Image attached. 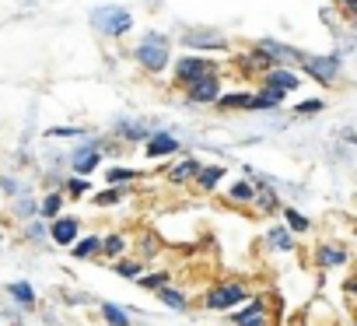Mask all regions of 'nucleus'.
I'll use <instances>...</instances> for the list:
<instances>
[{"mask_svg":"<svg viewBox=\"0 0 357 326\" xmlns=\"http://www.w3.org/2000/svg\"><path fill=\"white\" fill-rule=\"evenodd\" d=\"M133 60H137V67H140L144 74H151V77L165 74V71L172 67V39H168L161 29H147V32L137 39V46H133Z\"/></svg>","mask_w":357,"mask_h":326,"instance_id":"obj_1","label":"nucleus"},{"mask_svg":"<svg viewBox=\"0 0 357 326\" xmlns=\"http://www.w3.org/2000/svg\"><path fill=\"white\" fill-rule=\"evenodd\" d=\"M88 25H91L98 36H105V39H123V36H130V32L137 29V18H133V11L123 8V4H98V8H91Z\"/></svg>","mask_w":357,"mask_h":326,"instance_id":"obj_2","label":"nucleus"},{"mask_svg":"<svg viewBox=\"0 0 357 326\" xmlns=\"http://www.w3.org/2000/svg\"><path fill=\"white\" fill-rule=\"evenodd\" d=\"M340 71H343V53H305L298 60V74L312 77L322 88H333Z\"/></svg>","mask_w":357,"mask_h":326,"instance_id":"obj_3","label":"nucleus"},{"mask_svg":"<svg viewBox=\"0 0 357 326\" xmlns=\"http://www.w3.org/2000/svg\"><path fill=\"white\" fill-rule=\"evenodd\" d=\"M218 71H221L218 60H207V57H200V53H186V57H178V60L172 64V84L186 91L193 81H200V77H207V74H218Z\"/></svg>","mask_w":357,"mask_h":326,"instance_id":"obj_4","label":"nucleus"},{"mask_svg":"<svg viewBox=\"0 0 357 326\" xmlns=\"http://www.w3.org/2000/svg\"><path fill=\"white\" fill-rule=\"evenodd\" d=\"M242 302H249V284H242V281H218L207 291L204 309H211V312H231Z\"/></svg>","mask_w":357,"mask_h":326,"instance_id":"obj_5","label":"nucleus"},{"mask_svg":"<svg viewBox=\"0 0 357 326\" xmlns=\"http://www.w3.org/2000/svg\"><path fill=\"white\" fill-rule=\"evenodd\" d=\"M102 137H88V140H81L70 154H67V165L74 169V176H91V172H98V165H102Z\"/></svg>","mask_w":357,"mask_h":326,"instance_id":"obj_6","label":"nucleus"},{"mask_svg":"<svg viewBox=\"0 0 357 326\" xmlns=\"http://www.w3.org/2000/svg\"><path fill=\"white\" fill-rule=\"evenodd\" d=\"M178 43H183L190 53H225L228 50V39L218 29H186L183 36H178Z\"/></svg>","mask_w":357,"mask_h":326,"instance_id":"obj_7","label":"nucleus"},{"mask_svg":"<svg viewBox=\"0 0 357 326\" xmlns=\"http://www.w3.org/2000/svg\"><path fill=\"white\" fill-rule=\"evenodd\" d=\"M221 95H225V77H221V71H218V74H207V77H200V81H193V84L186 88V102H190V105H214Z\"/></svg>","mask_w":357,"mask_h":326,"instance_id":"obj_8","label":"nucleus"},{"mask_svg":"<svg viewBox=\"0 0 357 326\" xmlns=\"http://www.w3.org/2000/svg\"><path fill=\"white\" fill-rule=\"evenodd\" d=\"M228 319H231L235 326H270V302H266V295L249 298L245 309H231Z\"/></svg>","mask_w":357,"mask_h":326,"instance_id":"obj_9","label":"nucleus"},{"mask_svg":"<svg viewBox=\"0 0 357 326\" xmlns=\"http://www.w3.org/2000/svg\"><path fill=\"white\" fill-rule=\"evenodd\" d=\"M77 239H81V218H74V214H56V218L50 221V242H53V246L70 249Z\"/></svg>","mask_w":357,"mask_h":326,"instance_id":"obj_10","label":"nucleus"},{"mask_svg":"<svg viewBox=\"0 0 357 326\" xmlns=\"http://www.w3.org/2000/svg\"><path fill=\"white\" fill-rule=\"evenodd\" d=\"M259 84H266V88H277V91L291 95V91H298V88H301V74H298V67H270V71L259 77Z\"/></svg>","mask_w":357,"mask_h":326,"instance_id":"obj_11","label":"nucleus"},{"mask_svg":"<svg viewBox=\"0 0 357 326\" xmlns=\"http://www.w3.org/2000/svg\"><path fill=\"white\" fill-rule=\"evenodd\" d=\"M178 147H183V140H178L172 130H154V133L144 140V154H147V158H172Z\"/></svg>","mask_w":357,"mask_h":326,"instance_id":"obj_12","label":"nucleus"},{"mask_svg":"<svg viewBox=\"0 0 357 326\" xmlns=\"http://www.w3.org/2000/svg\"><path fill=\"white\" fill-rule=\"evenodd\" d=\"M119 140H130V144H137V140H147L151 133H154V126L151 123H144V119H133V116H119V119H112V126H109Z\"/></svg>","mask_w":357,"mask_h":326,"instance_id":"obj_13","label":"nucleus"},{"mask_svg":"<svg viewBox=\"0 0 357 326\" xmlns=\"http://www.w3.org/2000/svg\"><path fill=\"white\" fill-rule=\"evenodd\" d=\"M238 67H242V74H259V77H263V74H266L270 67H277V64H273V57L256 43V46H249V50L238 57Z\"/></svg>","mask_w":357,"mask_h":326,"instance_id":"obj_14","label":"nucleus"},{"mask_svg":"<svg viewBox=\"0 0 357 326\" xmlns=\"http://www.w3.org/2000/svg\"><path fill=\"white\" fill-rule=\"evenodd\" d=\"M200 165H204V161H200L197 154L178 158L175 165L168 169V183H172V186H186V183H193V179H197V172H200Z\"/></svg>","mask_w":357,"mask_h":326,"instance_id":"obj_15","label":"nucleus"},{"mask_svg":"<svg viewBox=\"0 0 357 326\" xmlns=\"http://www.w3.org/2000/svg\"><path fill=\"white\" fill-rule=\"evenodd\" d=\"M259 46L273 57V64H277V67H298V60L305 57V50H294V46L277 43V39H259Z\"/></svg>","mask_w":357,"mask_h":326,"instance_id":"obj_16","label":"nucleus"},{"mask_svg":"<svg viewBox=\"0 0 357 326\" xmlns=\"http://www.w3.org/2000/svg\"><path fill=\"white\" fill-rule=\"evenodd\" d=\"M214 105L221 112H252L256 109V91H225Z\"/></svg>","mask_w":357,"mask_h":326,"instance_id":"obj_17","label":"nucleus"},{"mask_svg":"<svg viewBox=\"0 0 357 326\" xmlns=\"http://www.w3.org/2000/svg\"><path fill=\"white\" fill-rule=\"evenodd\" d=\"M350 260V253L340 246V242H322L319 249H315V263L322 267V270H333V267H343Z\"/></svg>","mask_w":357,"mask_h":326,"instance_id":"obj_18","label":"nucleus"},{"mask_svg":"<svg viewBox=\"0 0 357 326\" xmlns=\"http://www.w3.org/2000/svg\"><path fill=\"white\" fill-rule=\"evenodd\" d=\"M225 176H228V169L221 165V161H214V165H200V172H197V190H204V193H214L221 183H225Z\"/></svg>","mask_w":357,"mask_h":326,"instance_id":"obj_19","label":"nucleus"},{"mask_svg":"<svg viewBox=\"0 0 357 326\" xmlns=\"http://www.w3.org/2000/svg\"><path fill=\"white\" fill-rule=\"evenodd\" d=\"M284 98H287L284 91L259 84V88H256V109H252V112H277V109L284 105Z\"/></svg>","mask_w":357,"mask_h":326,"instance_id":"obj_20","label":"nucleus"},{"mask_svg":"<svg viewBox=\"0 0 357 326\" xmlns=\"http://www.w3.org/2000/svg\"><path fill=\"white\" fill-rule=\"evenodd\" d=\"M158 298H161V305L172 309V312H190V295L178 291L175 284H165V288L158 291Z\"/></svg>","mask_w":357,"mask_h":326,"instance_id":"obj_21","label":"nucleus"},{"mask_svg":"<svg viewBox=\"0 0 357 326\" xmlns=\"http://www.w3.org/2000/svg\"><path fill=\"white\" fill-rule=\"evenodd\" d=\"M144 172L140 169H130V165H109L105 169V186H133Z\"/></svg>","mask_w":357,"mask_h":326,"instance_id":"obj_22","label":"nucleus"},{"mask_svg":"<svg viewBox=\"0 0 357 326\" xmlns=\"http://www.w3.org/2000/svg\"><path fill=\"white\" fill-rule=\"evenodd\" d=\"M228 200L238 204V207H252V200H256V183H252V179L231 183V186H228Z\"/></svg>","mask_w":357,"mask_h":326,"instance_id":"obj_23","label":"nucleus"},{"mask_svg":"<svg viewBox=\"0 0 357 326\" xmlns=\"http://www.w3.org/2000/svg\"><path fill=\"white\" fill-rule=\"evenodd\" d=\"M102 253V235H81L74 246H70V256L74 260H95Z\"/></svg>","mask_w":357,"mask_h":326,"instance_id":"obj_24","label":"nucleus"},{"mask_svg":"<svg viewBox=\"0 0 357 326\" xmlns=\"http://www.w3.org/2000/svg\"><path fill=\"white\" fill-rule=\"evenodd\" d=\"M8 295L18 302V309H36V302H39V295H36V288L29 281H11L8 284Z\"/></svg>","mask_w":357,"mask_h":326,"instance_id":"obj_25","label":"nucleus"},{"mask_svg":"<svg viewBox=\"0 0 357 326\" xmlns=\"http://www.w3.org/2000/svg\"><path fill=\"white\" fill-rule=\"evenodd\" d=\"M63 200H67V193H63V190H50V193L39 200V218L53 221L56 214H63Z\"/></svg>","mask_w":357,"mask_h":326,"instance_id":"obj_26","label":"nucleus"},{"mask_svg":"<svg viewBox=\"0 0 357 326\" xmlns=\"http://www.w3.org/2000/svg\"><path fill=\"white\" fill-rule=\"evenodd\" d=\"M266 242H270L273 249H280V253H294V235H291V228H287V225H270Z\"/></svg>","mask_w":357,"mask_h":326,"instance_id":"obj_27","label":"nucleus"},{"mask_svg":"<svg viewBox=\"0 0 357 326\" xmlns=\"http://www.w3.org/2000/svg\"><path fill=\"white\" fill-rule=\"evenodd\" d=\"M126 197H130V186H105L102 193L91 197V204H95V207H116V204H123Z\"/></svg>","mask_w":357,"mask_h":326,"instance_id":"obj_28","label":"nucleus"},{"mask_svg":"<svg viewBox=\"0 0 357 326\" xmlns=\"http://www.w3.org/2000/svg\"><path fill=\"white\" fill-rule=\"evenodd\" d=\"M102 319H105V326H133L130 312L123 305H116V302H102Z\"/></svg>","mask_w":357,"mask_h":326,"instance_id":"obj_29","label":"nucleus"},{"mask_svg":"<svg viewBox=\"0 0 357 326\" xmlns=\"http://www.w3.org/2000/svg\"><path fill=\"white\" fill-rule=\"evenodd\" d=\"M70 200H81V197H91V183H88V176H70V179H63V186H60Z\"/></svg>","mask_w":357,"mask_h":326,"instance_id":"obj_30","label":"nucleus"},{"mask_svg":"<svg viewBox=\"0 0 357 326\" xmlns=\"http://www.w3.org/2000/svg\"><path fill=\"white\" fill-rule=\"evenodd\" d=\"M126 253V235H119V232H109V235H102V256H109V260H119Z\"/></svg>","mask_w":357,"mask_h":326,"instance_id":"obj_31","label":"nucleus"},{"mask_svg":"<svg viewBox=\"0 0 357 326\" xmlns=\"http://www.w3.org/2000/svg\"><path fill=\"white\" fill-rule=\"evenodd\" d=\"M284 211V225L291 228V235H305L308 228H312V221L301 214V211H294V207H280Z\"/></svg>","mask_w":357,"mask_h":326,"instance_id":"obj_32","label":"nucleus"},{"mask_svg":"<svg viewBox=\"0 0 357 326\" xmlns=\"http://www.w3.org/2000/svg\"><path fill=\"white\" fill-rule=\"evenodd\" d=\"M25 239H29V242H46V239H50V221L39 218V214L29 218V221H25Z\"/></svg>","mask_w":357,"mask_h":326,"instance_id":"obj_33","label":"nucleus"},{"mask_svg":"<svg viewBox=\"0 0 357 326\" xmlns=\"http://www.w3.org/2000/svg\"><path fill=\"white\" fill-rule=\"evenodd\" d=\"M291 112H294L298 119H312V116L326 112V98H305V102H298Z\"/></svg>","mask_w":357,"mask_h":326,"instance_id":"obj_34","label":"nucleus"},{"mask_svg":"<svg viewBox=\"0 0 357 326\" xmlns=\"http://www.w3.org/2000/svg\"><path fill=\"white\" fill-rule=\"evenodd\" d=\"M137 284H140L144 291H161L165 284H172V274H168V270H158V274H140V277H137Z\"/></svg>","mask_w":357,"mask_h":326,"instance_id":"obj_35","label":"nucleus"},{"mask_svg":"<svg viewBox=\"0 0 357 326\" xmlns=\"http://www.w3.org/2000/svg\"><path fill=\"white\" fill-rule=\"evenodd\" d=\"M15 214H18V218H25V221H29V218H36V214H39V200H36V197H29V193H18V197H15Z\"/></svg>","mask_w":357,"mask_h":326,"instance_id":"obj_36","label":"nucleus"},{"mask_svg":"<svg viewBox=\"0 0 357 326\" xmlns=\"http://www.w3.org/2000/svg\"><path fill=\"white\" fill-rule=\"evenodd\" d=\"M116 274L119 277H130V281H137L140 274H144V260H137V256H130V260H116Z\"/></svg>","mask_w":357,"mask_h":326,"instance_id":"obj_37","label":"nucleus"},{"mask_svg":"<svg viewBox=\"0 0 357 326\" xmlns=\"http://www.w3.org/2000/svg\"><path fill=\"white\" fill-rule=\"evenodd\" d=\"M46 137H53V140H56V137H88V130H84V126H50Z\"/></svg>","mask_w":357,"mask_h":326,"instance_id":"obj_38","label":"nucleus"},{"mask_svg":"<svg viewBox=\"0 0 357 326\" xmlns=\"http://www.w3.org/2000/svg\"><path fill=\"white\" fill-rule=\"evenodd\" d=\"M0 190H4V193H11V197L25 193V190H22V183H18V179H11V176H4V179H0Z\"/></svg>","mask_w":357,"mask_h":326,"instance_id":"obj_39","label":"nucleus"},{"mask_svg":"<svg viewBox=\"0 0 357 326\" xmlns=\"http://www.w3.org/2000/svg\"><path fill=\"white\" fill-rule=\"evenodd\" d=\"M333 4H340L343 11H357V0H333Z\"/></svg>","mask_w":357,"mask_h":326,"instance_id":"obj_40","label":"nucleus"},{"mask_svg":"<svg viewBox=\"0 0 357 326\" xmlns=\"http://www.w3.org/2000/svg\"><path fill=\"white\" fill-rule=\"evenodd\" d=\"M343 291H347V295H357V277H350V281H343Z\"/></svg>","mask_w":357,"mask_h":326,"instance_id":"obj_41","label":"nucleus"},{"mask_svg":"<svg viewBox=\"0 0 357 326\" xmlns=\"http://www.w3.org/2000/svg\"><path fill=\"white\" fill-rule=\"evenodd\" d=\"M347 140H350V144H354V147H357V133H347Z\"/></svg>","mask_w":357,"mask_h":326,"instance_id":"obj_42","label":"nucleus"},{"mask_svg":"<svg viewBox=\"0 0 357 326\" xmlns=\"http://www.w3.org/2000/svg\"><path fill=\"white\" fill-rule=\"evenodd\" d=\"M147 4H151V8H161V0H147Z\"/></svg>","mask_w":357,"mask_h":326,"instance_id":"obj_43","label":"nucleus"},{"mask_svg":"<svg viewBox=\"0 0 357 326\" xmlns=\"http://www.w3.org/2000/svg\"><path fill=\"white\" fill-rule=\"evenodd\" d=\"M347 15H350V18H354V25H357V11H347Z\"/></svg>","mask_w":357,"mask_h":326,"instance_id":"obj_44","label":"nucleus"}]
</instances>
